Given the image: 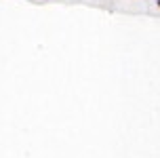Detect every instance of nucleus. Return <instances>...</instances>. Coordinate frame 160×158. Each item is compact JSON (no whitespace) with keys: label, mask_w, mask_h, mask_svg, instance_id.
<instances>
[{"label":"nucleus","mask_w":160,"mask_h":158,"mask_svg":"<svg viewBox=\"0 0 160 158\" xmlns=\"http://www.w3.org/2000/svg\"><path fill=\"white\" fill-rule=\"evenodd\" d=\"M156 4H158V8H160V0H156Z\"/></svg>","instance_id":"f257e3e1"}]
</instances>
